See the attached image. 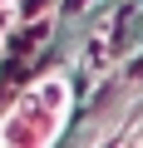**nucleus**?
<instances>
[{
  "label": "nucleus",
  "mask_w": 143,
  "mask_h": 148,
  "mask_svg": "<svg viewBox=\"0 0 143 148\" xmlns=\"http://www.w3.org/2000/svg\"><path fill=\"white\" fill-rule=\"evenodd\" d=\"M69 114V84L64 74H44L35 79L5 114L0 123V143H54Z\"/></svg>",
  "instance_id": "obj_1"
}]
</instances>
